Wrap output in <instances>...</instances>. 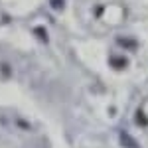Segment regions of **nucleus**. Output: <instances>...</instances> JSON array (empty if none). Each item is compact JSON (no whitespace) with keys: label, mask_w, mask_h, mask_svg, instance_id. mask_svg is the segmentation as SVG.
I'll return each mask as SVG.
<instances>
[{"label":"nucleus","mask_w":148,"mask_h":148,"mask_svg":"<svg viewBox=\"0 0 148 148\" xmlns=\"http://www.w3.org/2000/svg\"><path fill=\"white\" fill-rule=\"evenodd\" d=\"M121 146L123 148H140V144L132 136H128L126 132H121Z\"/></svg>","instance_id":"f257e3e1"},{"label":"nucleus","mask_w":148,"mask_h":148,"mask_svg":"<svg viewBox=\"0 0 148 148\" xmlns=\"http://www.w3.org/2000/svg\"><path fill=\"white\" fill-rule=\"evenodd\" d=\"M109 63H111V67L113 69H125L128 65V61H126L125 57H119V56H113L109 59Z\"/></svg>","instance_id":"f03ea898"},{"label":"nucleus","mask_w":148,"mask_h":148,"mask_svg":"<svg viewBox=\"0 0 148 148\" xmlns=\"http://www.w3.org/2000/svg\"><path fill=\"white\" fill-rule=\"evenodd\" d=\"M119 46L126 47V49H136V42L128 40V38H119Z\"/></svg>","instance_id":"7ed1b4c3"},{"label":"nucleus","mask_w":148,"mask_h":148,"mask_svg":"<svg viewBox=\"0 0 148 148\" xmlns=\"http://www.w3.org/2000/svg\"><path fill=\"white\" fill-rule=\"evenodd\" d=\"M51 6H53L56 10H63V6H65V2H63V0H51Z\"/></svg>","instance_id":"20e7f679"},{"label":"nucleus","mask_w":148,"mask_h":148,"mask_svg":"<svg viewBox=\"0 0 148 148\" xmlns=\"http://www.w3.org/2000/svg\"><path fill=\"white\" fill-rule=\"evenodd\" d=\"M138 123H140V125H142V126H144V125H146V123H148L146 119L142 116V113H138Z\"/></svg>","instance_id":"39448f33"}]
</instances>
